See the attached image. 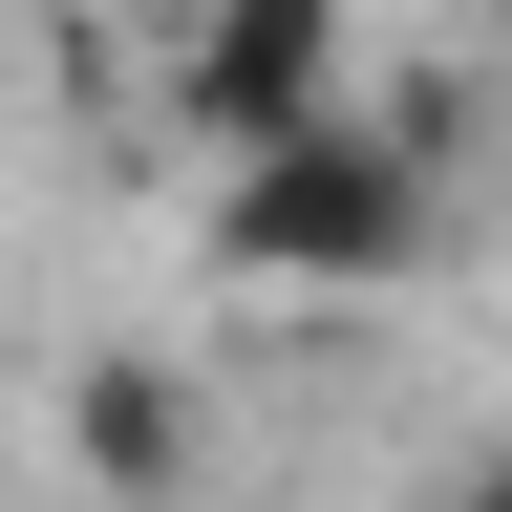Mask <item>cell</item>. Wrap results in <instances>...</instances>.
Masks as SVG:
<instances>
[{"mask_svg":"<svg viewBox=\"0 0 512 512\" xmlns=\"http://www.w3.org/2000/svg\"><path fill=\"white\" fill-rule=\"evenodd\" d=\"M448 235V192H427V128H299V150H256V171H214V256L256 299H384L406 256Z\"/></svg>","mask_w":512,"mask_h":512,"instance_id":"1","label":"cell"},{"mask_svg":"<svg viewBox=\"0 0 512 512\" xmlns=\"http://www.w3.org/2000/svg\"><path fill=\"white\" fill-rule=\"evenodd\" d=\"M171 128L214 171H256V150H299V128H342L363 107V0H171Z\"/></svg>","mask_w":512,"mask_h":512,"instance_id":"2","label":"cell"},{"mask_svg":"<svg viewBox=\"0 0 512 512\" xmlns=\"http://www.w3.org/2000/svg\"><path fill=\"white\" fill-rule=\"evenodd\" d=\"M64 470H86L107 512H192L214 491V384H192L171 342H86L64 363Z\"/></svg>","mask_w":512,"mask_h":512,"instance_id":"3","label":"cell"},{"mask_svg":"<svg viewBox=\"0 0 512 512\" xmlns=\"http://www.w3.org/2000/svg\"><path fill=\"white\" fill-rule=\"evenodd\" d=\"M491 512H512V491H491Z\"/></svg>","mask_w":512,"mask_h":512,"instance_id":"4","label":"cell"}]
</instances>
